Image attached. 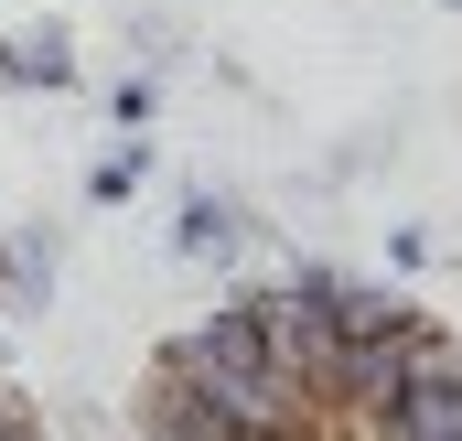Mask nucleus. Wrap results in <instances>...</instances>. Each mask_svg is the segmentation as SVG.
I'll use <instances>...</instances> for the list:
<instances>
[{
    "label": "nucleus",
    "mask_w": 462,
    "mask_h": 441,
    "mask_svg": "<svg viewBox=\"0 0 462 441\" xmlns=\"http://www.w3.org/2000/svg\"><path fill=\"white\" fill-rule=\"evenodd\" d=\"M129 65H140V76H162V65H183V33H172L162 11H140V22H129Z\"/></svg>",
    "instance_id": "obj_12"
},
{
    "label": "nucleus",
    "mask_w": 462,
    "mask_h": 441,
    "mask_svg": "<svg viewBox=\"0 0 462 441\" xmlns=\"http://www.w3.org/2000/svg\"><path fill=\"white\" fill-rule=\"evenodd\" d=\"M430 258H441V237H430L420 216H398V226H387V269H430Z\"/></svg>",
    "instance_id": "obj_13"
},
{
    "label": "nucleus",
    "mask_w": 462,
    "mask_h": 441,
    "mask_svg": "<svg viewBox=\"0 0 462 441\" xmlns=\"http://www.w3.org/2000/svg\"><path fill=\"white\" fill-rule=\"evenodd\" d=\"M387 441H462V355H430V366L398 388Z\"/></svg>",
    "instance_id": "obj_9"
},
{
    "label": "nucleus",
    "mask_w": 462,
    "mask_h": 441,
    "mask_svg": "<svg viewBox=\"0 0 462 441\" xmlns=\"http://www.w3.org/2000/svg\"><path fill=\"white\" fill-rule=\"evenodd\" d=\"M269 248V216L258 205H236L226 183H194L183 205H172V258H205V269H247Z\"/></svg>",
    "instance_id": "obj_4"
},
{
    "label": "nucleus",
    "mask_w": 462,
    "mask_h": 441,
    "mask_svg": "<svg viewBox=\"0 0 462 441\" xmlns=\"http://www.w3.org/2000/svg\"><path fill=\"white\" fill-rule=\"evenodd\" d=\"M291 280H301V291H312V302L334 313V333H365V324H387V313L409 302V291H398L387 269H334V258H301Z\"/></svg>",
    "instance_id": "obj_8"
},
{
    "label": "nucleus",
    "mask_w": 462,
    "mask_h": 441,
    "mask_svg": "<svg viewBox=\"0 0 462 441\" xmlns=\"http://www.w3.org/2000/svg\"><path fill=\"white\" fill-rule=\"evenodd\" d=\"M441 11H462V0H441Z\"/></svg>",
    "instance_id": "obj_15"
},
{
    "label": "nucleus",
    "mask_w": 462,
    "mask_h": 441,
    "mask_svg": "<svg viewBox=\"0 0 462 441\" xmlns=\"http://www.w3.org/2000/svg\"><path fill=\"white\" fill-rule=\"evenodd\" d=\"M430 355H452V333L430 324L420 302H398L387 324L345 333V355H334V377H323V409H398V388H409Z\"/></svg>",
    "instance_id": "obj_1"
},
{
    "label": "nucleus",
    "mask_w": 462,
    "mask_h": 441,
    "mask_svg": "<svg viewBox=\"0 0 462 441\" xmlns=\"http://www.w3.org/2000/svg\"><path fill=\"white\" fill-rule=\"evenodd\" d=\"M129 431L140 441H226V420L205 409V388H194L172 355H151V377H140V399H129Z\"/></svg>",
    "instance_id": "obj_6"
},
{
    "label": "nucleus",
    "mask_w": 462,
    "mask_h": 441,
    "mask_svg": "<svg viewBox=\"0 0 462 441\" xmlns=\"http://www.w3.org/2000/svg\"><path fill=\"white\" fill-rule=\"evenodd\" d=\"M129 441H140V431H129Z\"/></svg>",
    "instance_id": "obj_16"
},
{
    "label": "nucleus",
    "mask_w": 462,
    "mask_h": 441,
    "mask_svg": "<svg viewBox=\"0 0 462 441\" xmlns=\"http://www.w3.org/2000/svg\"><path fill=\"white\" fill-rule=\"evenodd\" d=\"M151 108H162V76H140V65H129V76L108 87V129H118V140H140V129H151Z\"/></svg>",
    "instance_id": "obj_11"
},
{
    "label": "nucleus",
    "mask_w": 462,
    "mask_h": 441,
    "mask_svg": "<svg viewBox=\"0 0 462 441\" xmlns=\"http://www.w3.org/2000/svg\"><path fill=\"white\" fill-rule=\"evenodd\" d=\"M0 441H43V420H32V399H11V409H0Z\"/></svg>",
    "instance_id": "obj_14"
},
{
    "label": "nucleus",
    "mask_w": 462,
    "mask_h": 441,
    "mask_svg": "<svg viewBox=\"0 0 462 441\" xmlns=\"http://www.w3.org/2000/svg\"><path fill=\"white\" fill-rule=\"evenodd\" d=\"M0 87H22V98H65V87H76V33H65L54 11L11 22V33H0Z\"/></svg>",
    "instance_id": "obj_7"
},
{
    "label": "nucleus",
    "mask_w": 462,
    "mask_h": 441,
    "mask_svg": "<svg viewBox=\"0 0 462 441\" xmlns=\"http://www.w3.org/2000/svg\"><path fill=\"white\" fill-rule=\"evenodd\" d=\"M140 183H151V151H140V140H118L108 162H97V173H87V205H129V194H140Z\"/></svg>",
    "instance_id": "obj_10"
},
{
    "label": "nucleus",
    "mask_w": 462,
    "mask_h": 441,
    "mask_svg": "<svg viewBox=\"0 0 462 441\" xmlns=\"http://www.w3.org/2000/svg\"><path fill=\"white\" fill-rule=\"evenodd\" d=\"M205 399H226V388H247V377H269V333H258V302L236 291V302H216L205 324H183L172 344H162Z\"/></svg>",
    "instance_id": "obj_2"
},
{
    "label": "nucleus",
    "mask_w": 462,
    "mask_h": 441,
    "mask_svg": "<svg viewBox=\"0 0 462 441\" xmlns=\"http://www.w3.org/2000/svg\"><path fill=\"white\" fill-rule=\"evenodd\" d=\"M247 302H258V333H269V366H280V377H301V388L323 399V377H334V355H345L334 313H323L301 280H247Z\"/></svg>",
    "instance_id": "obj_3"
},
{
    "label": "nucleus",
    "mask_w": 462,
    "mask_h": 441,
    "mask_svg": "<svg viewBox=\"0 0 462 441\" xmlns=\"http://www.w3.org/2000/svg\"><path fill=\"white\" fill-rule=\"evenodd\" d=\"M65 291V237L54 226H0V313L11 324H43Z\"/></svg>",
    "instance_id": "obj_5"
}]
</instances>
